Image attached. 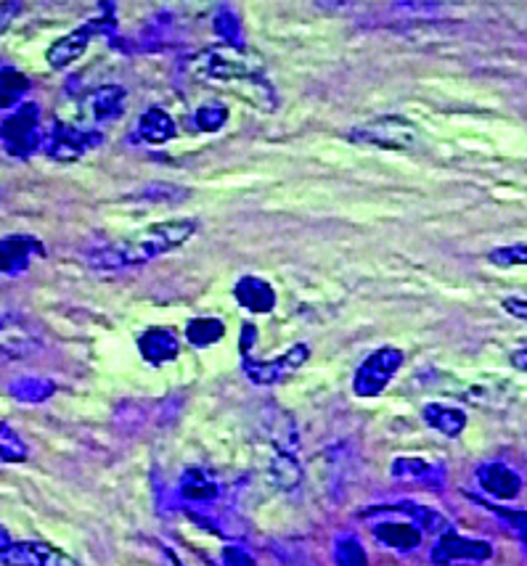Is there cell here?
I'll return each instance as SVG.
<instances>
[{"mask_svg":"<svg viewBox=\"0 0 527 566\" xmlns=\"http://www.w3.org/2000/svg\"><path fill=\"white\" fill-rule=\"evenodd\" d=\"M138 349L144 360L152 366H162V363H170L178 357V336L170 328H148L138 336Z\"/></svg>","mask_w":527,"mask_h":566,"instance_id":"cell-17","label":"cell"},{"mask_svg":"<svg viewBox=\"0 0 527 566\" xmlns=\"http://www.w3.org/2000/svg\"><path fill=\"white\" fill-rule=\"evenodd\" d=\"M11 323H13V315L6 313V310H0V332H3V328H9Z\"/></svg>","mask_w":527,"mask_h":566,"instance_id":"cell-38","label":"cell"},{"mask_svg":"<svg viewBox=\"0 0 527 566\" xmlns=\"http://www.w3.org/2000/svg\"><path fill=\"white\" fill-rule=\"evenodd\" d=\"M178 495L188 505H213L220 501V482L205 469H186L178 482Z\"/></svg>","mask_w":527,"mask_h":566,"instance_id":"cell-14","label":"cell"},{"mask_svg":"<svg viewBox=\"0 0 527 566\" xmlns=\"http://www.w3.org/2000/svg\"><path fill=\"white\" fill-rule=\"evenodd\" d=\"M104 144V136L96 127H78L70 123H56L49 136L43 138V151L49 154L51 159L59 161H74L85 157L87 151L99 148Z\"/></svg>","mask_w":527,"mask_h":566,"instance_id":"cell-4","label":"cell"},{"mask_svg":"<svg viewBox=\"0 0 527 566\" xmlns=\"http://www.w3.org/2000/svg\"><path fill=\"white\" fill-rule=\"evenodd\" d=\"M496 516L502 518L509 530H515V535L523 541L525 551H527V511H509V509H493Z\"/></svg>","mask_w":527,"mask_h":566,"instance_id":"cell-31","label":"cell"},{"mask_svg":"<svg viewBox=\"0 0 527 566\" xmlns=\"http://www.w3.org/2000/svg\"><path fill=\"white\" fill-rule=\"evenodd\" d=\"M56 392V384L49 379H40V376H22V379L9 384V395L13 400L27 402V406H38L45 402Z\"/></svg>","mask_w":527,"mask_h":566,"instance_id":"cell-22","label":"cell"},{"mask_svg":"<svg viewBox=\"0 0 527 566\" xmlns=\"http://www.w3.org/2000/svg\"><path fill=\"white\" fill-rule=\"evenodd\" d=\"M215 30H218V35L223 40H226V45H234V49H245V38H241V22L231 9H220L218 11V17H215Z\"/></svg>","mask_w":527,"mask_h":566,"instance_id":"cell-28","label":"cell"},{"mask_svg":"<svg viewBox=\"0 0 527 566\" xmlns=\"http://www.w3.org/2000/svg\"><path fill=\"white\" fill-rule=\"evenodd\" d=\"M125 109V87L123 85H101L96 91L85 93L80 101V114L87 125L110 123Z\"/></svg>","mask_w":527,"mask_h":566,"instance_id":"cell-11","label":"cell"},{"mask_svg":"<svg viewBox=\"0 0 527 566\" xmlns=\"http://www.w3.org/2000/svg\"><path fill=\"white\" fill-rule=\"evenodd\" d=\"M477 482L485 493L498 497V501H515L523 490V480H519L517 471L498 461L483 463L477 469Z\"/></svg>","mask_w":527,"mask_h":566,"instance_id":"cell-13","label":"cell"},{"mask_svg":"<svg viewBox=\"0 0 527 566\" xmlns=\"http://www.w3.org/2000/svg\"><path fill=\"white\" fill-rule=\"evenodd\" d=\"M255 345V328L252 326H245V336H241V357L249 355V349Z\"/></svg>","mask_w":527,"mask_h":566,"instance_id":"cell-35","label":"cell"},{"mask_svg":"<svg viewBox=\"0 0 527 566\" xmlns=\"http://www.w3.org/2000/svg\"><path fill=\"white\" fill-rule=\"evenodd\" d=\"M512 366L519 368V370H527V347L512 355Z\"/></svg>","mask_w":527,"mask_h":566,"instance_id":"cell-37","label":"cell"},{"mask_svg":"<svg viewBox=\"0 0 527 566\" xmlns=\"http://www.w3.org/2000/svg\"><path fill=\"white\" fill-rule=\"evenodd\" d=\"M43 130H40V106L24 104L9 112V117L0 123V144L6 154L17 159H30L43 148Z\"/></svg>","mask_w":527,"mask_h":566,"instance_id":"cell-3","label":"cell"},{"mask_svg":"<svg viewBox=\"0 0 527 566\" xmlns=\"http://www.w3.org/2000/svg\"><path fill=\"white\" fill-rule=\"evenodd\" d=\"M504 310L509 315H515L517 321H527V300H519V296H506Z\"/></svg>","mask_w":527,"mask_h":566,"instance_id":"cell-34","label":"cell"},{"mask_svg":"<svg viewBox=\"0 0 527 566\" xmlns=\"http://www.w3.org/2000/svg\"><path fill=\"white\" fill-rule=\"evenodd\" d=\"M91 38H93L91 24H83L80 30L70 32V35L59 38L56 43H53L51 49L45 51V59H49V64L53 66V70H66V66L78 62V59L87 51V43H91Z\"/></svg>","mask_w":527,"mask_h":566,"instance_id":"cell-15","label":"cell"},{"mask_svg":"<svg viewBox=\"0 0 527 566\" xmlns=\"http://www.w3.org/2000/svg\"><path fill=\"white\" fill-rule=\"evenodd\" d=\"M490 262H493V265H502V268L527 265V244L493 249V252H490Z\"/></svg>","mask_w":527,"mask_h":566,"instance_id":"cell-30","label":"cell"},{"mask_svg":"<svg viewBox=\"0 0 527 566\" xmlns=\"http://www.w3.org/2000/svg\"><path fill=\"white\" fill-rule=\"evenodd\" d=\"M170 558H173V566H184V564H180V562H178V558H175V556H170Z\"/></svg>","mask_w":527,"mask_h":566,"instance_id":"cell-39","label":"cell"},{"mask_svg":"<svg viewBox=\"0 0 527 566\" xmlns=\"http://www.w3.org/2000/svg\"><path fill=\"white\" fill-rule=\"evenodd\" d=\"M393 476L401 482L427 484V488H443L445 471L424 458H395Z\"/></svg>","mask_w":527,"mask_h":566,"instance_id":"cell-18","label":"cell"},{"mask_svg":"<svg viewBox=\"0 0 527 566\" xmlns=\"http://www.w3.org/2000/svg\"><path fill=\"white\" fill-rule=\"evenodd\" d=\"M45 249L35 235L27 233H13L0 239V275H22L24 271H30V265L38 258H43Z\"/></svg>","mask_w":527,"mask_h":566,"instance_id":"cell-9","label":"cell"},{"mask_svg":"<svg viewBox=\"0 0 527 566\" xmlns=\"http://www.w3.org/2000/svg\"><path fill=\"white\" fill-rule=\"evenodd\" d=\"M403 366V353L397 347H382L374 355L366 357L361 368H358L353 389L358 397H376L384 392L390 381L395 379V374Z\"/></svg>","mask_w":527,"mask_h":566,"instance_id":"cell-5","label":"cell"},{"mask_svg":"<svg viewBox=\"0 0 527 566\" xmlns=\"http://www.w3.org/2000/svg\"><path fill=\"white\" fill-rule=\"evenodd\" d=\"M424 421L432 429L441 431L445 437H458L466 427V413L454 406H441V402H432L424 408Z\"/></svg>","mask_w":527,"mask_h":566,"instance_id":"cell-21","label":"cell"},{"mask_svg":"<svg viewBox=\"0 0 527 566\" xmlns=\"http://www.w3.org/2000/svg\"><path fill=\"white\" fill-rule=\"evenodd\" d=\"M236 302L247 307L249 313H270L276 307V292L268 281L258 279V275H245L234 289Z\"/></svg>","mask_w":527,"mask_h":566,"instance_id":"cell-16","label":"cell"},{"mask_svg":"<svg viewBox=\"0 0 527 566\" xmlns=\"http://www.w3.org/2000/svg\"><path fill=\"white\" fill-rule=\"evenodd\" d=\"M3 566H80L70 554L51 543L40 541H24L13 543L3 556H0Z\"/></svg>","mask_w":527,"mask_h":566,"instance_id":"cell-10","label":"cell"},{"mask_svg":"<svg viewBox=\"0 0 527 566\" xmlns=\"http://www.w3.org/2000/svg\"><path fill=\"white\" fill-rule=\"evenodd\" d=\"M226 336V326L218 318H194L186 326V339L194 347H209Z\"/></svg>","mask_w":527,"mask_h":566,"instance_id":"cell-25","label":"cell"},{"mask_svg":"<svg viewBox=\"0 0 527 566\" xmlns=\"http://www.w3.org/2000/svg\"><path fill=\"white\" fill-rule=\"evenodd\" d=\"M220 564L223 566H258L252 554H249L247 548H241V545H226L220 554Z\"/></svg>","mask_w":527,"mask_h":566,"instance_id":"cell-32","label":"cell"},{"mask_svg":"<svg viewBox=\"0 0 527 566\" xmlns=\"http://www.w3.org/2000/svg\"><path fill=\"white\" fill-rule=\"evenodd\" d=\"M175 123L173 117L159 106H152V109L144 112V117L138 119V138L146 140V144L159 146L167 144V140L175 138Z\"/></svg>","mask_w":527,"mask_h":566,"instance_id":"cell-20","label":"cell"},{"mask_svg":"<svg viewBox=\"0 0 527 566\" xmlns=\"http://www.w3.org/2000/svg\"><path fill=\"white\" fill-rule=\"evenodd\" d=\"M310 357V347L308 345H294L292 349L279 357H270V360H255V357H245L241 366H245V374L260 387H273V384H281L283 379L297 374L306 360Z\"/></svg>","mask_w":527,"mask_h":566,"instance_id":"cell-7","label":"cell"},{"mask_svg":"<svg viewBox=\"0 0 527 566\" xmlns=\"http://www.w3.org/2000/svg\"><path fill=\"white\" fill-rule=\"evenodd\" d=\"M13 545V541H11V532L3 527V524H0V556L6 554V551H9Z\"/></svg>","mask_w":527,"mask_h":566,"instance_id":"cell-36","label":"cell"},{"mask_svg":"<svg viewBox=\"0 0 527 566\" xmlns=\"http://www.w3.org/2000/svg\"><path fill=\"white\" fill-rule=\"evenodd\" d=\"M30 77L17 66H0V112H13L24 104V96L30 93Z\"/></svg>","mask_w":527,"mask_h":566,"instance_id":"cell-19","label":"cell"},{"mask_svg":"<svg viewBox=\"0 0 527 566\" xmlns=\"http://www.w3.org/2000/svg\"><path fill=\"white\" fill-rule=\"evenodd\" d=\"M397 509L403 511L405 516L411 518V522L416 524L418 530L422 532H430V535H445V532H451L454 527H451V522L448 518H445L441 511H435V509H427V505H418V503H403V505H397Z\"/></svg>","mask_w":527,"mask_h":566,"instance_id":"cell-23","label":"cell"},{"mask_svg":"<svg viewBox=\"0 0 527 566\" xmlns=\"http://www.w3.org/2000/svg\"><path fill=\"white\" fill-rule=\"evenodd\" d=\"M22 13V3H17V0H11V3H0V38L9 32V27L13 24V19Z\"/></svg>","mask_w":527,"mask_h":566,"instance_id":"cell-33","label":"cell"},{"mask_svg":"<svg viewBox=\"0 0 527 566\" xmlns=\"http://www.w3.org/2000/svg\"><path fill=\"white\" fill-rule=\"evenodd\" d=\"M192 72L202 80H218V83H249L258 91H268L262 83V64L249 56L245 49L234 45H218L207 49L192 59Z\"/></svg>","mask_w":527,"mask_h":566,"instance_id":"cell-2","label":"cell"},{"mask_svg":"<svg viewBox=\"0 0 527 566\" xmlns=\"http://www.w3.org/2000/svg\"><path fill=\"white\" fill-rule=\"evenodd\" d=\"M334 564L337 566H369V556L363 545L353 535L337 537L334 543Z\"/></svg>","mask_w":527,"mask_h":566,"instance_id":"cell-27","label":"cell"},{"mask_svg":"<svg viewBox=\"0 0 527 566\" xmlns=\"http://www.w3.org/2000/svg\"><path fill=\"white\" fill-rule=\"evenodd\" d=\"M493 556V545L485 541H472V537L458 535L456 530L445 532L432 545L430 562L435 566H451V564H483Z\"/></svg>","mask_w":527,"mask_h":566,"instance_id":"cell-8","label":"cell"},{"mask_svg":"<svg viewBox=\"0 0 527 566\" xmlns=\"http://www.w3.org/2000/svg\"><path fill=\"white\" fill-rule=\"evenodd\" d=\"M270 480L281 490H294L302 482L300 463L294 461V455L289 450H279L273 461H270Z\"/></svg>","mask_w":527,"mask_h":566,"instance_id":"cell-24","label":"cell"},{"mask_svg":"<svg viewBox=\"0 0 527 566\" xmlns=\"http://www.w3.org/2000/svg\"><path fill=\"white\" fill-rule=\"evenodd\" d=\"M371 532H374V537L382 545H388V548H395V551H416L418 545H422V535H424V532L418 530L405 514L403 518L390 516L384 518V522H376L374 527H371Z\"/></svg>","mask_w":527,"mask_h":566,"instance_id":"cell-12","label":"cell"},{"mask_svg":"<svg viewBox=\"0 0 527 566\" xmlns=\"http://www.w3.org/2000/svg\"><path fill=\"white\" fill-rule=\"evenodd\" d=\"M226 119H228V109L223 104H205L197 112V125H199V130H205V133L220 130V127L226 125Z\"/></svg>","mask_w":527,"mask_h":566,"instance_id":"cell-29","label":"cell"},{"mask_svg":"<svg viewBox=\"0 0 527 566\" xmlns=\"http://www.w3.org/2000/svg\"><path fill=\"white\" fill-rule=\"evenodd\" d=\"M350 138L380 148H393V151H405V148L416 144L418 130L414 123H409V119L403 117H380L355 127V130L350 133Z\"/></svg>","mask_w":527,"mask_h":566,"instance_id":"cell-6","label":"cell"},{"mask_svg":"<svg viewBox=\"0 0 527 566\" xmlns=\"http://www.w3.org/2000/svg\"><path fill=\"white\" fill-rule=\"evenodd\" d=\"M30 458V448L9 423L0 421V463H22Z\"/></svg>","mask_w":527,"mask_h":566,"instance_id":"cell-26","label":"cell"},{"mask_svg":"<svg viewBox=\"0 0 527 566\" xmlns=\"http://www.w3.org/2000/svg\"><path fill=\"white\" fill-rule=\"evenodd\" d=\"M197 228L199 222L192 218L159 222V226H152L146 228V231L135 233L133 239L93 249V252L87 254V262H91V268H96V271H123V268L146 265V262L184 247L186 241L197 233Z\"/></svg>","mask_w":527,"mask_h":566,"instance_id":"cell-1","label":"cell"}]
</instances>
